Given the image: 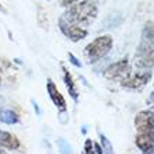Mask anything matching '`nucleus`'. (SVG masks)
<instances>
[{"instance_id": "13", "label": "nucleus", "mask_w": 154, "mask_h": 154, "mask_svg": "<svg viewBox=\"0 0 154 154\" xmlns=\"http://www.w3.org/2000/svg\"><path fill=\"white\" fill-rule=\"evenodd\" d=\"M101 146H102V151L104 153H114V149H112V144H111V142L106 139V136H104V134H101Z\"/></svg>"}, {"instance_id": "7", "label": "nucleus", "mask_w": 154, "mask_h": 154, "mask_svg": "<svg viewBox=\"0 0 154 154\" xmlns=\"http://www.w3.org/2000/svg\"><path fill=\"white\" fill-rule=\"evenodd\" d=\"M134 128L139 133L140 132H146L154 128V112L150 109L140 111L136 118H134Z\"/></svg>"}, {"instance_id": "16", "label": "nucleus", "mask_w": 154, "mask_h": 154, "mask_svg": "<svg viewBox=\"0 0 154 154\" xmlns=\"http://www.w3.org/2000/svg\"><path fill=\"white\" fill-rule=\"evenodd\" d=\"M77 2H80V0H60V6L62 7H69V6H72L73 3H77Z\"/></svg>"}, {"instance_id": "4", "label": "nucleus", "mask_w": 154, "mask_h": 154, "mask_svg": "<svg viewBox=\"0 0 154 154\" xmlns=\"http://www.w3.org/2000/svg\"><path fill=\"white\" fill-rule=\"evenodd\" d=\"M132 72L130 69V65L128 59H121L118 62H114L111 63L105 70H104V77L106 80H112V81H121L123 80L128 74Z\"/></svg>"}, {"instance_id": "11", "label": "nucleus", "mask_w": 154, "mask_h": 154, "mask_svg": "<svg viewBox=\"0 0 154 154\" xmlns=\"http://www.w3.org/2000/svg\"><path fill=\"white\" fill-rule=\"evenodd\" d=\"M63 81H65V85L66 88H67V91H69V95L72 98H73V101L77 102L79 101V93H77V85L76 83H74L73 77H72V74L69 73V70H66L65 67H63Z\"/></svg>"}, {"instance_id": "5", "label": "nucleus", "mask_w": 154, "mask_h": 154, "mask_svg": "<svg viewBox=\"0 0 154 154\" xmlns=\"http://www.w3.org/2000/svg\"><path fill=\"white\" fill-rule=\"evenodd\" d=\"M151 79V72H130L128 76L121 80V85L123 88L129 90H140L150 81Z\"/></svg>"}, {"instance_id": "14", "label": "nucleus", "mask_w": 154, "mask_h": 154, "mask_svg": "<svg viewBox=\"0 0 154 154\" xmlns=\"http://www.w3.org/2000/svg\"><path fill=\"white\" fill-rule=\"evenodd\" d=\"M93 146H94L93 140H91V139H87V140H85V146H84V153L85 154L93 153Z\"/></svg>"}, {"instance_id": "17", "label": "nucleus", "mask_w": 154, "mask_h": 154, "mask_svg": "<svg viewBox=\"0 0 154 154\" xmlns=\"http://www.w3.org/2000/svg\"><path fill=\"white\" fill-rule=\"evenodd\" d=\"M147 104L151 106H154V91L150 94V97H149V100H147Z\"/></svg>"}, {"instance_id": "2", "label": "nucleus", "mask_w": 154, "mask_h": 154, "mask_svg": "<svg viewBox=\"0 0 154 154\" xmlns=\"http://www.w3.org/2000/svg\"><path fill=\"white\" fill-rule=\"evenodd\" d=\"M98 16V7L93 0H80L67 7L62 18L70 24H76L80 27H88Z\"/></svg>"}, {"instance_id": "15", "label": "nucleus", "mask_w": 154, "mask_h": 154, "mask_svg": "<svg viewBox=\"0 0 154 154\" xmlns=\"http://www.w3.org/2000/svg\"><path fill=\"white\" fill-rule=\"evenodd\" d=\"M69 60H70V63H72V65H74L76 66V67H81V62L79 60V59H77L76 56H74L73 53H69Z\"/></svg>"}, {"instance_id": "1", "label": "nucleus", "mask_w": 154, "mask_h": 154, "mask_svg": "<svg viewBox=\"0 0 154 154\" xmlns=\"http://www.w3.org/2000/svg\"><path fill=\"white\" fill-rule=\"evenodd\" d=\"M133 62L136 67L143 70H150L154 67V24L151 21L146 23L143 28Z\"/></svg>"}, {"instance_id": "18", "label": "nucleus", "mask_w": 154, "mask_h": 154, "mask_svg": "<svg viewBox=\"0 0 154 154\" xmlns=\"http://www.w3.org/2000/svg\"><path fill=\"white\" fill-rule=\"evenodd\" d=\"M32 104H34V109L37 111V114L38 115H41V111H39V106H38V104L35 101H32Z\"/></svg>"}, {"instance_id": "8", "label": "nucleus", "mask_w": 154, "mask_h": 154, "mask_svg": "<svg viewBox=\"0 0 154 154\" xmlns=\"http://www.w3.org/2000/svg\"><path fill=\"white\" fill-rule=\"evenodd\" d=\"M46 91H48L49 98L52 100V102L55 104V106L59 108L62 112H65L66 111V100H65V97L60 94V91L57 90L56 84H55L51 79H49L48 83H46Z\"/></svg>"}, {"instance_id": "21", "label": "nucleus", "mask_w": 154, "mask_h": 154, "mask_svg": "<svg viewBox=\"0 0 154 154\" xmlns=\"http://www.w3.org/2000/svg\"><path fill=\"white\" fill-rule=\"evenodd\" d=\"M0 84H2V67H0Z\"/></svg>"}, {"instance_id": "20", "label": "nucleus", "mask_w": 154, "mask_h": 154, "mask_svg": "<svg viewBox=\"0 0 154 154\" xmlns=\"http://www.w3.org/2000/svg\"><path fill=\"white\" fill-rule=\"evenodd\" d=\"M3 102H4V98L2 97V95H0V105H2V104H3Z\"/></svg>"}, {"instance_id": "6", "label": "nucleus", "mask_w": 154, "mask_h": 154, "mask_svg": "<svg viewBox=\"0 0 154 154\" xmlns=\"http://www.w3.org/2000/svg\"><path fill=\"white\" fill-rule=\"evenodd\" d=\"M59 29L62 31V34L67 37L70 41L73 42H79V41L84 39L87 35H88V31L84 28V27H80V25L76 24H70L67 21H65L63 18H59Z\"/></svg>"}, {"instance_id": "12", "label": "nucleus", "mask_w": 154, "mask_h": 154, "mask_svg": "<svg viewBox=\"0 0 154 154\" xmlns=\"http://www.w3.org/2000/svg\"><path fill=\"white\" fill-rule=\"evenodd\" d=\"M20 118L13 109L0 106V123H6V125H16L18 123Z\"/></svg>"}, {"instance_id": "9", "label": "nucleus", "mask_w": 154, "mask_h": 154, "mask_svg": "<svg viewBox=\"0 0 154 154\" xmlns=\"http://www.w3.org/2000/svg\"><path fill=\"white\" fill-rule=\"evenodd\" d=\"M136 146L139 147V150H142L143 153H146L149 149L154 144V128L146 132H140L136 136Z\"/></svg>"}, {"instance_id": "3", "label": "nucleus", "mask_w": 154, "mask_h": 154, "mask_svg": "<svg viewBox=\"0 0 154 154\" xmlns=\"http://www.w3.org/2000/svg\"><path fill=\"white\" fill-rule=\"evenodd\" d=\"M112 44L114 41L111 35H102L95 38L84 48L85 59L88 60V63H95L101 60L102 57H105L109 53V51L112 49Z\"/></svg>"}, {"instance_id": "10", "label": "nucleus", "mask_w": 154, "mask_h": 154, "mask_svg": "<svg viewBox=\"0 0 154 154\" xmlns=\"http://www.w3.org/2000/svg\"><path fill=\"white\" fill-rule=\"evenodd\" d=\"M0 147L7 150H17L20 149V140L17 139L16 134L0 129Z\"/></svg>"}, {"instance_id": "22", "label": "nucleus", "mask_w": 154, "mask_h": 154, "mask_svg": "<svg viewBox=\"0 0 154 154\" xmlns=\"http://www.w3.org/2000/svg\"><path fill=\"white\" fill-rule=\"evenodd\" d=\"M0 7H2V4H0Z\"/></svg>"}, {"instance_id": "19", "label": "nucleus", "mask_w": 154, "mask_h": 154, "mask_svg": "<svg viewBox=\"0 0 154 154\" xmlns=\"http://www.w3.org/2000/svg\"><path fill=\"white\" fill-rule=\"evenodd\" d=\"M146 153H147V154H154V144L150 147V149H149V150L146 151Z\"/></svg>"}]
</instances>
